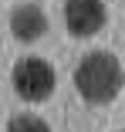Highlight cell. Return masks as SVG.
Returning <instances> with one entry per match:
<instances>
[{
	"label": "cell",
	"instance_id": "1",
	"mask_svg": "<svg viewBox=\"0 0 125 132\" xmlns=\"http://www.w3.org/2000/svg\"><path fill=\"white\" fill-rule=\"evenodd\" d=\"M122 85H125V68L108 51H91V54H85L78 61V68H74V88L91 105L112 102L122 92Z\"/></svg>",
	"mask_w": 125,
	"mask_h": 132
},
{
	"label": "cell",
	"instance_id": "4",
	"mask_svg": "<svg viewBox=\"0 0 125 132\" xmlns=\"http://www.w3.org/2000/svg\"><path fill=\"white\" fill-rule=\"evenodd\" d=\"M10 34L24 44H34L37 37L47 34V14L37 7V4H20L14 7L10 14Z\"/></svg>",
	"mask_w": 125,
	"mask_h": 132
},
{
	"label": "cell",
	"instance_id": "3",
	"mask_svg": "<svg viewBox=\"0 0 125 132\" xmlns=\"http://www.w3.org/2000/svg\"><path fill=\"white\" fill-rule=\"evenodd\" d=\"M108 10L102 0H64V27L74 37H95L105 27Z\"/></svg>",
	"mask_w": 125,
	"mask_h": 132
},
{
	"label": "cell",
	"instance_id": "2",
	"mask_svg": "<svg viewBox=\"0 0 125 132\" xmlns=\"http://www.w3.org/2000/svg\"><path fill=\"white\" fill-rule=\"evenodd\" d=\"M10 81L24 102H47L58 88V75H54L51 61H44V58H20L14 64Z\"/></svg>",
	"mask_w": 125,
	"mask_h": 132
},
{
	"label": "cell",
	"instance_id": "5",
	"mask_svg": "<svg viewBox=\"0 0 125 132\" xmlns=\"http://www.w3.org/2000/svg\"><path fill=\"white\" fill-rule=\"evenodd\" d=\"M7 132H51V125L34 112H20V115H14L7 122Z\"/></svg>",
	"mask_w": 125,
	"mask_h": 132
}]
</instances>
